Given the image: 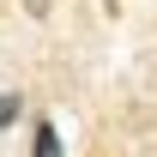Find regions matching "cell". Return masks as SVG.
Here are the masks:
<instances>
[{
    "mask_svg": "<svg viewBox=\"0 0 157 157\" xmlns=\"http://www.w3.org/2000/svg\"><path fill=\"white\" fill-rule=\"evenodd\" d=\"M30 157H67V151H60V133H55V121H36V139H30Z\"/></svg>",
    "mask_w": 157,
    "mask_h": 157,
    "instance_id": "obj_1",
    "label": "cell"
},
{
    "mask_svg": "<svg viewBox=\"0 0 157 157\" xmlns=\"http://www.w3.org/2000/svg\"><path fill=\"white\" fill-rule=\"evenodd\" d=\"M18 109H24V103L12 97V91H0V133H6V127H12V121H18Z\"/></svg>",
    "mask_w": 157,
    "mask_h": 157,
    "instance_id": "obj_2",
    "label": "cell"
},
{
    "mask_svg": "<svg viewBox=\"0 0 157 157\" xmlns=\"http://www.w3.org/2000/svg\"><path fill=\"white\" fill-rule=\"evenodd\" d=\"M24 12L30 18H48V0H24Z\"/></svg>",
    "mask_w": 157,
    "mask_h": 157,
    "instance_id": "obj_3",
    "label": "cell"
}]
</instances>
